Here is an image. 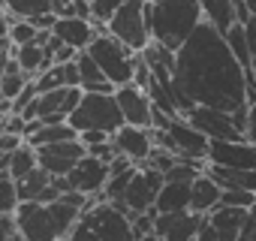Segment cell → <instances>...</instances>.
<instances>
[{"label":"cell","instance_id":"obj_1","mask_svg":"<svg viewBox=\"0 0 256 241\" xmlns=\"http://www.w3.org/2000/svg\"><path fill=\"white\" fill-rule=\"evenodd\" d=\"M175 106L181 118H187L196 106L229 114L247 108V72L235 60L226 36L205 22L178 48Z\"/></svg>","mask_w":256,"mask_h":241},{"label":"cell","instance_id":"obj_2","mask_svg":"<svg viewBox=\"0 0 256 241\" xmlns=\"http://www.w3.org/2000/svg\"><path fill=\"white\" fill-rule=\"evenodd\" d=\"M148 24H151V42H160L172 52H178L202 24V6L199 0H148Z\"/></svg>","mask_w":256,"mask_h":241},{"label":"cell","instance_id":"obj_3","mask_svg":"<svg viewBox=\"0 0 256 241\" xmlns=\"http://www.w3.org/2000/svg\"><path fill=\"white\" fill-rule=\"evenodd\" d=\"M66 241H136V232L124 211L108 202H100L88 214H82Z\"/></svg>","mask_w":256,"mask_h":241},{"label":"cell","instance_id":"obj_4","mask_svg":"<svg viewBox=\"0 0 256 241\" xmlns=\"http://www.w3.org/2000/svg\"><path fill=\"white\" fill-rule=\"evenodd\" d=\"M70 127L82 136V133H108L114 136L124 127V114L118 108L114 94H84L78 108L70 114Z\"/></svg>","mask_w":256,"mask_h":241},{"label":"cell","instance_id":"obj_5","mask_svg":"<svg viewBox=\"0 0 256 241\" xmlns=\"http://www.w3.org/2000/svg\"><path fill=\"white\" fill-rule=\"evenodd\" d=\"M88 54L96 60V66L102 70V76L114 84V90H118V88H126V84H133L139 54H133V52L126 48L124 42H118L114 36L100 34V36L90 42Z\"/></svg>","mask_w":256,"mask_h":241},{"label":"cell","instance_id":"obj_6","mask_svg":"<svg viewBox=\"0 0 256 241\" xmlns=\"http://www.w3.org/2000/svg\"><path fill=\"white\" fill-rule=\"evenodd\" d=\"M108 36L124 42L133 54H142L151 46V24H148V0H126L106 24Z\"/></svg>","mask_w":256,"mask_h":241},{"label":"cell","instance_id":"obj_7","mask_svg":"<svg viewBox=\"0 0 256 241\" xmlns=\"http://www.w3.org/2000/svg\"><path fill=\"white\" fill-rule=\"evenodd\" d=\"M163 184H166V175L163 172H157L151 166H139L136 175H133V181H130V187H126V193H124V202H118V205L126 208L130 220L136 214H148V211L157 208V199H160Z\"/></svg>","mask_w":256,"mask_h":241},{"label":"cell","instance_id":"obj_8","mask_svg":"<svg viewBox=\"0 0 256 241\" xmlns=\"http://www.w3.org/2000/svg\"><path fill=\"white\" fill-rule=\"evenodd\" d=\"M190 124L208 139V142H238L244 139V133L238 130L235 118L229 112H220V108H205V106H196L190 114H187Z\"/></svg>","mask_w":256,"mask_h":241},{"label":"cell","instance_id":"obj_9","mask_svg":"<svg viewBox=\"0 0 256 241\" xmlns=\"http://www.w3.org/2000/svg\"><path fill=\"white\" fill-rule=\"evenodd\" d=\"M84 90L82 88H60V90H48V94H40L34 100V106L22 114L24 120H46V118H66L78 108Z\"/></svg>","mask_w":256,"mask_h":241},{"label":"cell","instance_id":"obj_10","mask_svg":"<svg viewBox=\"0 0 256 241\" xmlns=\"http://www.w3.org/2000/svg\"><path fill=\"white\" fill-rule=\"evenodd\" d=\"M118 108L124 114L126 127H139V130H154V102L148 96V90H142L139 84H126L114 90Z\"/></svg>","mask_w":256,"mask_h":241},{"label":"cell","instance_id":"obj_11","mask_svg":"<svg viewBox=\"0 0 256 241\" xmlns=\"http://www.w3.org/2000/svg\"><path fill=\"white\" fill-rule=\"evenodd\" d=\"M112 172H108V163L96 160V157H84L70 175H66V184H70V193H82V196H94V199H102V190L108 184Z\"/></svg>","mask_w":256,"mask_h":241},{"label":"cell","instance_id":"obj_12","mask_svg":"<svg viewBox=\"0 0 256 241\" xmlns=\"http://www.w3.org/2000/svg\"><path fill=\"white\" fill-rule=\"evenodd\" d=\"M250 211H238V208H217L202 220V229L196 235V241H238L244 223H247Z\"/></svg>","mask_w":256,"mask_h":241},{"label":"cell","instance_id":"obj_13","mask_svg":"<svg viewBox=\"0 0 256 241\" xmlns=\"http://www.w3.org/2000/svg\"><path fill=\"white\" fill-rule=\"evenodd\" d=\"M36 157H40V169H42V172H48L52 178H66V175L88 157V148L76 139V142H60V145L40 148Z\"/></svg>","mask_w":256,"mask_h":241},{"label":"cell","instance_id":"obj_14","mask_svg":"<svg viewBox=\"0 0 256 241\" xmlns=\"http://www.w3.org/2000/svg\"><path fill=\"white\" fill-rule=\"evenodd\" d=\"M208 166L256 172V145L247 142V139H238V142H211L208 145Z\"/></svg>","mask_w":256,"mask_h":241},{"label":"cell","instance_id":"obj_15","mask_svg":"<svg viewBox=\"0 0 256 241\" xmlns=\"http://www.w3.org/2000/svg\"><path fill=\"white\" fill-rule=\"evenodd\" d=\"M112 145L120 157H126L133 166H145L148 157L154 154V136L151 130H139V127H120L114 136H112Z\"/></svg>","mask_w":256,"mask_h":241},{"label":"cell","instance_id":"obj_16","mask_svg":"<svg viewBox=\"0 0 256 241\" xmlns=\"http://www.w3.org/2000/svg\"><path fill=\"white\" fill-rule=\"evenodd\" d=\"M202 220L199 214L193 211H181V214H157V223H154V235L160 241H196L199 229H202Z\"/></svg>","mask_w":256,"mask_h":241},{"label":"cell","instance_id":"obj_17","mask_svg":"<svg viewBox=\"0 0 256 241\" xmlns=\"http://www.w3.org/2000/svg\"><path fill=\"white\" fill-rule=\"evenodd\" d=\"M78 133L66 124H42V120H30L24 130V145H30L34 151L48 148V145H60V142H76Z\"/></svg>","mask_w":256,"mask_h":241},{"label":"cell","instance_id":"obj_18","mask_svg":"<svg viewBox=\"0 0 256 241\" xmlns=\"http://www.w3.org/2000/svg\"><path fill=\"white\" fill-rule=\"evenodd\" d=\"M64 46L76 48V52H88L90 42L96 40V28L94 22H84V18H58L54 30H52Z\"/></svg>","mask_w":256,"mask_h":241},{"label":"cell","instance_id":"obj_19","mask_svg":"<svg viewBox=\"0 0 256 241\" xmlns=\"http://www.w3.org/2000/svg\"><path fill=\"white\" fill-rule=\"evenodd\" d=\"M220 196H223V187L211 178V175H199L193 181V196H190V211L199 214V217H208L211 211L220 208Z\"/></svg>","mask_w":256,"mask_h":241},{"label":"cell","instance_id":"obj_20","mask_svg":"<svg viewBox=\"0 0 256 241\" xmlns=\"http://www.w3.org/2000/svg\"><path fill=\"white\" fill-rule=\"evenodd\" d=\"M199 6H202V22L205 24H211L217 34H229L235 24H241L238 22V10H235V4L232 0H199Z\"/></svg>","mask_w":256,"mask_h":241},{"label":"cell","instance_id":"obj_21","mask_svg":"<svg viewBox=\"0 0 256 241\" xmlns=\"http://www.w3.org/2000/svg\"><path fill=\"white\" fill-rule=\"evenodd\" d=\"M190 196H193V184H184V181H166L163 190H160V199H157V214H181V211H190Z\"/></svg>","mask_w":256,"mask_h":241},{"label":"cell","instance_id":"obj_22","mask_svg":"<svg viewBox=\"0 0 256 241\" xmlns=\"http://www.w3.org/2000/svg\"><path fill=\"white\" fill-rule=\"evenodd\" d=\"M76 66H78V78H82V90L84 94H114V84L102 76V70L96 66V60L82 52L76 58Z\"/></svg>","mask_w":256,"mask_h":241},{"label":"cell","instance_id":"obj_23","mask_svg":"<svg viewBox=\"0 0 256 241\" xmlns=\"http://www.w3.org/2000/svg\"><path fill=\"white\" fill-rule=\"evenodd\" d=\"M36 88H40V94L60 90V88H82L76 60H72V64H54V66H48V70L36 78Z\"/></svg>","mask_w":256,"mask_h":241},{"label":"cell","instance_id":"obj_24","mask_svg":"<svg viewBox=\"0 0 256 241\" xmlns=\"http://www.w3.org/2000/svg\"><path fill=\"white\" fill-rule=\"evenodd\" d=\"M205 175H211L223 190H244V193H256V172H244V169H220V166H205Z\"/></svg>","mask_w":256,"mask_h":241},{"label":"cell","instance_id":"obj_25","mask_svg":"<svg viewBox=\"0 0 256 241\" xmlns=\"http://www.w3.org/2000/svg\"><path fill=\"white\" fill-rule=\"evenodd\" d=\"M0 10L16 22H34L36 16L52 12V0H0Z\"/></svg>","mask_w":256,"mask_h":241},{"label":"cell","instance_id":"obj_26","mask_svg":"<svg viewBox=\"0 0 256 241\" xmlns=\"http://www.w3.org/2000/svg\"><path fill=\"white\" fill-rule=\"evenodd\" d=\"M28 82H30V78L22 72V66H18L16 58H12V60L6 64V70H4V78H0V96L12 106V102L22 96V90L28 88Z\"/></svg>","mask_w":256,"mask_h":241},{"label":"cell","instance_id":"obj_27","mask_svg":"<svg viewBox=\"0 0 256 241\" xmlns=\"http://www.w3.org/2000/svg\"><path fill=\"white\" fill-rule=\"evenodd\" d=\"M52 175L48 172H42V169H36V172H30L28 178H22V181H16L18 184V199L22 202H40L42 199V193L52 187Z\"/></svg>","mask_w":256,"mask_h":241},{"label":"cell","instance_id":"obj_28","mask_svg":"<svg viewBox=\"0 0 256 241\" xmlns=\"http://www.w3.org/2000/svg\"><path fill=\"white\" fill-rule=\"evenodd\" d=\"M226 42H229V48H232V54H235V60L244 66V72L247 76H253V60H250V42H247V30H244V24H235L229 34H226Z\"/></svg>","mask_w":256,"mask_h":241},{"label":"cell","instance_id":"obj_29","mask_svg":"<svg viewBox=\"0 0 256 241\" xmlns=\"http://www.w3.org/2000/svg\"><path fill=\"white\" fill-rule=\"evenodd\" d=\"M40 169V157H36V151L30 148V145H22L16 154H12V160H10V175H12V181H22V178H28L30 172H36Z\"/></svg>","mask_w":256,"mask_h":241},{"label":"cell","instance_id":"obj_30","mask_svg":"<svg viewBox=\"0 0 256 241\" xmlns=\"http://www.w3.org/2000/svg\"><path fill=\"white\" fill-rule=\"evenodd\" d=\"M18 208H22L18 184L12 181V175H0V217H16Z\"/></svg>","mask_w":256,"mask_h":241},{"label":"cell","instance_id":"obj_31","mask_svg":"<svg viewBox=\"0 0 256 241\" xmlns=\"http://www.w3.org/2000/svg\"><path fill=\"white\" fill-rule=\"evenodd\" d=\"M36 40H40V30H36L30 22H16V18H12V30H10V42H12V48L34 46Z\"/></svg>","mask_w":256,"mask_h":241},{"label":"cell","instance_id":"obj_32","mask_svg":"<svg viewBox=\"0 0 256 241\" xmlns=\"http://www.w3.org/2000/svg\"><path fill=\"white\" fill-rule=\"evenodd\" d=\"M220 208L253 211V208H256V193H244V190H223V196H220Z\"/></svg>","mask_w":256,"mask_h":241},{"label":"cell","instance_id":"obj_33","mask_svg":"<svg viewBox=\"0 0 256 241\" xmlns=\"http://www.w3.org/2000/svg\"><path fill=\"white\" fill-rule=\"evenodd\" d=\"M126 4V0H90V12H94V22L96 24H108L112 16Z\"/></svg>","mask_w":256,"mask_h":241},{"label":"cell","instance_id":"obj_34","mask_svg":"<svg viewBox=\"0 0 256 241\" xmlns=\"http://www.w3.org/2000/svg\"><path fill=\"white\" fill-rule=\"evenodd\" d=\"M133 232H136V241L145 238V235H154V223H157V211H148V214H136L133 220Z\"/></svg>","mask_w":256,"mask_h":241},{"label":"cell","instance_id":"obj_35","mask_svg":"<svg viewBox=\"0 0 256 241\" xmlns=\"http://www.w3.org/2000/svg\"><path fill=\"white\" fill-rule=\"evenodd\" d=\"M88 154H90V157H96V160H102V163H108V166H112V160L118 157V151H114V145H112V142L96 145V148H88Z\"/></svg>","mask_w":256,"mask_h":241},{"label":"cell","instance_id":"obj_36","mask_svg":"<svg viewBox=\"0 0 256 241\" xmlns=\"http://www.w3.org/2000/svg\"><path fill=\"white\" fill-rule=\"evenodd\" d=\"M78 142H82L84 148H96V145L112 142V136H108V133H96V130H90V133H82V136H78Z\"/></svg>","mask_w":256,"mask_h":241},{"label":"cell","instance_id":"obj_37","mask_svg":"<svg viewBox=\"0 0 256 241\" xmlns=\"http://www.w3.org/2000/svg\"><path fill=\"white\" fill-rule=\"evenodd\" d=\"M24 145L22 136H10V133H0V154H12Z\"/></svg>","mask_w":256,"mask_h":241},{"label":"cell","instance_id":"obj_38","mask_svg":"<svg viewBox=\"0 0 256 241\" xmlns=\"http://www.w3.org/2000/svg\"><path fill=\"white\" fill-rule=\"evenodd\" d=\"M247 30V42H250V60H253V78H256V18H250L244 24Z\"/></svg>","mask_w":256,"mask_h":241},{"label":"cell","instance_id":"obj_39","mask_svg":"<svg viewBox=\"0 0 256 241\" xmlns=\"http://www.w3.org/2000/svg\"><path fill=\"white\" fill-rule=\"evenodd\" d=\"M16 232H18V226H16V217H0V241H10Z\"/></svg>","mask_w":256,"mask_h":241},{"label":"cell","instance_id":"obj_40","mask_svg":"<svg viewBox=\"0 0 256 241\" xmlns=\"http://www.w3.org/2000/svg\"><path fill=\"white\" fill-rule=\"evenodd\" d=\"M244 139L256 145V102L247 108V133H244Z\"/></svg>","mask_w":256,"mask_h":241},{"label":"cell","instance_id":"obj_41","mask_svg":"<svg viewBox=\"0 0 256 241\" xmlns=\"http://www.w3.org/2000/svg\"><path fill=\"white\" fill-rule=\"evenodd\" d=\"M238 241H256V214H253V211H250V217H247V223H244Z\"/></svg>","mask_w":256,"mask_h":241},{"label":"cell","instance_id":"obj_42","mask_svg":"<svg viewBox=\"0 0 256 241\" xmlns=\"http://www.w3.org/2000/svg\"><path fill=\"white\" fill-rule=\"evenodd\" d=\"M10 30H12V18L0 10V42H10Z\"/></svg>","mask_w":256,"mask_h":241},{"label":"cell","instance_id":"obj_43","mask_svg":"<svg viewBox=\"0 0 256 241\" xmlns=\"http://www.w3.org/2000/svg\"><path fill=\"white\" fill-rule=\"evenodd\" d=\"M244 6H247V12H250V18H256V0H244Z\"/></svg>","mask_w":256,"mask_h":241},{"label":"cell","instance_id":"obj_44","mask_svg":"<svg viewBox=\"0 0 256 241\" xmlns=\"http://www.w3.org/2000/svg\"><path fill=\"white\" fill-rule=\"evenodd\" d=\"M0 112H6V114H10V112H12V106H10V102H6V100H4V96H0Z\"/></svg>","mask_w":256,"mask_h":241},{"label":"cell","instance_id":"obj_45","mask_svg":"<svg viewBox=\"0 0 256 241\" xmlns=\"http://www.w3.org/2000/svg\"><path fill=\"white\" fill-rule=\"evenodd\" d=\"M6 118H10L6 112H0V133H4V130H6Z\"/></svg>","mask_w":256,"mask_h":241},{"label":"cell","instance_id":"obj_46","mask_svg":"<svg viewBox=\"0 0 256 241\" xmlns=\"http://www.w3.org/2000/svg\"><path fill=\"white\" fill-rule=\"evenodd\" d=\"M139 241H160L157 235H145V238H139Z\"/></svg>","mask_w":256,"mask_h":241},{"label":"cell","instance_id":"obj_47","mask_svg":"<svg viewBox=\"0 0 256 241\" xmlns=\"http://www.w3.org/2000/svg\"><path fill=\"white\" fill-rule=\"evenodd\" d=\"M10 241H24V238H22V235H18V232H16V235H12V238H10Z\"/></svg>","mask_w":256,"mask_h":241},{"label":"cell","instance_id":"obj_48","mask_svg":"<svg viewBox=\"0 0 256 241\" xmlns=\"http://www.w3.org/2000/svg\"><path fill=\"white\" fill-rule=\"evenodd\" d=\"M0 78H4V70H0Z\"/></svg>","mask_w":256,"mask_h":241},{"label":"cell","instance_id":"obj_49","mask_svg":"<svg viewBox=\"0 0 256 241\" xmlns=\"http://www.w3.org/2000/svg\"><path fill=\"white\" fill-rule=\"evenodd\" d=\"M151 4H157V0H151Z\"/></svg>","mask_w":256,"mask_h":241}]
</instances>
